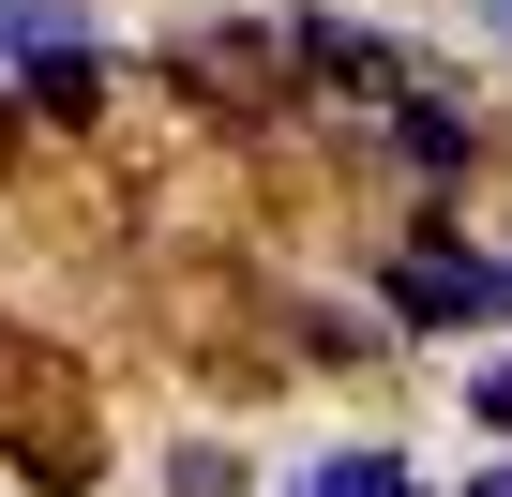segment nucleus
Returning a JSON list of instances; mask_svg holds the SVG:
<instances>
[{
    "instance_id": "nucleus-6",
    "label": "nucleus",
    "mask_w": 512,
    "mask_h": 497,
    "mask_svg": "<svg viewBox=\"0 0 512 497\" xmlns=\"http://www.w3.org/2000/svg\"><path fill=\"white\" fill-rule=\"evenodd\" d=\"M467 497H512V467H497V482H467Z\"/></svg>"
},
{
    "instance_id": "nucleus-2",
    "label": "nucleus",
    "mask_w": 512,
    "mask_h": 497,
    "mask_svg": "<svg viewBox=\"0 0 512 497\" xmlns=\"http://www.w3.org/2000/svg\"><path fill=\"white\" fill-rule=\"evenodd\" d=\"M287 497H422V467H407V452H377V437H347V452H317Z\"/></svg>"
},
{
    "instance_id": "nucleus-5",
    "label": "nucleus",
    "mask_w": 512,
    "mask_h": 497,
    "mask_svg": "<svg viewBox=\"0 0 512 497\" xmlns=\"http://www.w3.org/2000/svg\"><path fill=\"white\" fill-rule=\"evenodd\" d=\"M467 16H482V31H497V46H512V0H467Z\"/></svg>"
},
{
    "instance_id": "nucleus-1",
    "label": "nucleus",
    "mask_w": 512,
    "mask_h": 497,
    "mask_svg": "<svg viewBox=\"0 0 512 497\" xmlns=\"http://www.w3.org/2000/svg\"><path fill=\"white\" fill-rule=\"evenodd\" d=\"M377 287H392V317H407V332H497V317H512V257H482V241H437V226H422V241H392V272H377Z\"/></svg>"
},
{
    "instance_id": "nucleus-4",
    "label": "nucleus",
    "mask_w": 512,
    "mask_h": 497,
    "mask_svg": "<svg viewBox=\"0 0 512 497\" xmlns=\"http://www.w3.org/2000/svg\"><path fill=\"white\" fill-rule=\"evenodd\" d=\"M467 407H482V422H512V362H482V377H467Z\"/></svg>"
},
{
    "instance_id": "nucleus-3",
    "label": "nucleus",
    "mask_w": 512,
    "mask_h": 497,
    "mask_svg": "<svg viewBox=\"0 0 512 497\" xmlns=\"http://www.w3.org/2000/svg\"><path fill=\"white\" fill-rule=\"evenodd\" d=\"M166 497H241V467H226V452H181V467H166Z\"/></svg>"
}]
</instances>
